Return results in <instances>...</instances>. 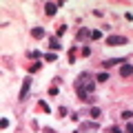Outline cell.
<instances>
[{"label": "cell", "instance_id": "cell-1", "mask_svg": "<svg viewBox=\"0 0 133 133\" xmlns=\"http://www.w3.org/2000/svg\"><path fill=\"white\" fill-rule=\"evenodd\" d=\"M129 38L127 36H120V33H111L109 38H107V44L109 47H122V44H127Z\"/></svg>", "mask_w": 133, "mask_h": 133}, {"label": "cell", "instance_id": "cell-2", "mask_svg": "<svg viewBox=\"0 0 133 133\" xmlns=\"http://www.w3.org/2000/svg\"><path fill=\"white\" fill-rule=\"evenodd\" d=\"M31 76H27L22 80V87H20V93H18V100L20 102H24V100H27V95H29V91H31Z\"/></svg>", "mask_w": 133, "mask_h": 133}, {"label": "cell", "instance_id": "cell-3", "mask_svg": "<svg viewBox=\"0 0 133 133\" xmlns=\"http://www.w3.org/2000/svg\"><path fill=\"white\" fill-rule=\"evenodd\" d=\"M115 64H127V58H111V60H104L102 62V69H104V71H109V69H113Z\"/></svg>", "mask_w": 133, "mask_h": 133}, {"label": "cell", "instance_id": "cell-4", "mask_svg": "<svg viewBox=\"0 0 133 133\" xmlns=\"http://www.w3.org/2000/svg\"><path fill=\"white\" fill-rule=\"evenodd\" d=\"M73 89H76V95H78V100H82V102H87V98H89V93H87V89L80 84V82L76 80V84H73Z\"/></svg>", "mask_w": 133, "mask_h": 133}, {"label": "cell", "instance_id": "cell-5", "mask_svg": "<svg viewBox=\"0 0 133 133\" xmlns=\"http://www.w3.org/2000/svg\"><path fill=\"white\" fill-rule=\"evenodd\" d=\"M58 9H60V7H58V2H44V14H47L49 18H53Z\"/></svg>", "mask_w": 133, "mask_h": 133}, {"label": "cell", "instance_id": "cell-6", "mask_svg": "<svg viewBox=\"0 0 133 133\" xmlns=\"http://www.w3.org/2000/svg\"><path fill=\"white\" fill-rule=\"evenodd\" d=\"M133 76V64L131 62H127V64L120 66V78H131Z\"/></svg>", "mask_w": 133, "mask_h": 133}, {"label": "cell", "instance_id": "cell-7", "mask_svg": "<svg viewBox=\"0 0 133 133\" xmlns=\"http://www.w3.org/2000/svg\"><path fill=\"white\" fill-rule=\"evenodd\" d=\"M31 38H36V40L47 38V31H44V27H33V29H31Z\"/></svg>", "mask_w": 133, "mask_h": 133}, {"label": "cell", "instance_id": "cell-8", "mask_svg": "<svg viewBox=\"0 0 133 133\" xmlns=\"http://www.w3.org/2000/svg\"><path fill=\"white\" fill-rule=\"evenodd\" d=\"M100 122H80V131H98Z\"/></svg>", "mask_w": 133, "mask_h": 133}, {"label": "cell", "instance_id": "cell-9", "mask_svg": "<svg viewBox=\"0 0 133 133\" xmlns=\"http://www.w3.org/2000/svg\"><path fill=\"white\" fill-rule=\"evenodd\" d=\"M49 49H51L53 53H56V51H60V49H62V44H60V40H58L56 36H49Z\"/></svg>", "mask_w": 133, "mask_h": 133}, {"label": "cell", "instance_id": "cell-10", "mask_svg": "<svg viewBox=\"0 0 133 133\" xmlns=\"http://www.w3.org/2000/svg\"><path fill=\"white\" fill-rule=\"evenodd\" d=\"M40 69H42V62H40V60H36V62H31V64L27 66V73H29V76H33V73H38Z\"/></svg>", "mask_w": 133, "mask_h": 133}, {"label": "cell", "instance_id": "cell-11", "mask_svg": "<svg viewBox=\"0 0 133 133\" xmlns=\"http://www.w3.org/2000/svg\"><path fill=\"white\" fill-rule=\"evenodd\" d=\"M89 29H87V27H80V29H78V33H76V42H82V40H84V38H89Z\"/></svg>", "mask_w": 133, "mask_h": 133}, {"label": "cell", "instance_id": "cell-12", "mask_svg": "<svg viewBox=\"0 0 133 133\" xmlns=\"http://www.w3.org/2000/svg\"><path fill=\"white\" fill-rule=\"evenodd\" d=\"M89 115H91V120H93V122H98V120L102 118V109H100V107H91Z\"/></svg>", "mask_w": 133, "mask_h": 133}, {"label": "cell", "instance_id": "cell-13", "mask_svg": "<svg viewBox=\"0 0 133 133\" xmlns=\"http://www.w3.org/2000/svg\"><path fill=\"white\" fill-rule=\"evenodd\" d=\"M64 33H66V24L62 22V24H58V27H56V38H60V36H64Z\"/></svg>", "mask_w": 133, "mask_h": 133}, {"label": "cell", "instance_id": "cell-14", "mask_svg": "<svg viewBox=\"0 0 133 133\" xmlns=\"http://www.w3.org/2000/svg\"><path fill=\"white\" fill-rule=\"evenodd\" d=\"M27 58H31V60H42V53H40V51H27Z\"/></svg>", "mask_w": 133, "mask_h": 133}, {"label": "cell", "instance_id": "cell-15", "mask_svg": "<svg viewBox=\"0 0 133 133\" xmlns=\"http://www.w3.org/2000/svg\"><path fill=\"white\" fill-rule=\"evenodd\" d=\"M89 38L91 40H100V38H102V31H100V29H93V31L89 33Z\"/></svg>", "mask_w": 133, "mask_h": 133}, {"label": "cell", "instance_id": "cell-16", "mask_svg": "<svg viewBox=\"0 0 133 133\" xmlns=\"http://www.w3.org/2000/svg\"><path fill=\"white\" fill-rule=\"evenodd\" d=\"M107 80H109V73H107V71H102V73L95 76V82H107Z\"/></svg>", "mask_w": 133, "mask_h": 133}, {"label": "cell", "instance_id": "cell-17", "mask_svg": "<svg viewBox=\"0 0 133 133\" xmlns=\"http://www.w3.org/2000/svg\"><path fill=\"white\" fill-rule=\"evenodd\" d=\"M38 107H40V109L44 111V113H51V107H49L47 102H44V100H40V102H38Z\"/></svg>", "mask_w": 133, "mask_h": 133}, {"label": "cell", "instance_id": "cell-18", "mask_svg": "<svg viewBox=\"0 0 133 133\" xmlns=\"http://www.w3.org/2000/svg\"><path fill=\"white\" fill-rule=\"evenodd\" d=\"M44 60H47V62H56V60H58V56H56L53 51H49V53H44Z\"/></svg>", "mask_w": 133, "mask_h": 133}, {"label": "cell", "instance_id": "cell-19", "mask_svg": "<svg viewBox=\"0 0 133 133\" xmlns=\"http://www.w3.org/2000/svg\"><path fill=\"white\" fill-rule=\"evenodd\" d=\"M66 115H69V111H66V107H60V109H58V118H66Z\"/></svg>", "mask_w": 133, "mask_h": 133}, {"label": "cell", "instance_id": "cell-20", "mask_svg": "<svg viewBox=\"0 0 133 133\" xmlns=\"http://www.w3.org/2000/svg\"><path fill=\"white\" fill-rule=\"evenodd\" d=\"M120 118H122V120H131V118H133V111H129V109L122 111V113H120Z\"/></svg>", "mask_w": 133, "mask_h": 133}, {"label": "cell", "instance_id": "cell-21", "mask_svg": "<svg viewBox=\"0 0 133 133\" xmlns=\"http://www.w3.org/2000/svg\"><path fill=\"white\" fill-rule=\"evenodd\" d=\"M107 133H122V129H120L118 124H113V127H109V129H107Z\"/></svg>", "mask_w": 133, "mask_h": 133}, {"label": "cell", "instance_id": "cell-22", "mask_svg": "<svg viewBox=\"0 0 133 133\" xmlns=\"http://www.w3.org/2000/svg\"><path fill=\"white\" fill-rule=\"evenodd\" d=\"M80 53H82L84 58H89V56H91V47H87V44H84V47L80 49Z\"/></svg>", "mask_w": 133, "mask_h": 133}, {"label": "cell", "instance_id": "cell-23", "mask_svg": "<svg viewBox=\"0 0 133 133\" xmlns=\"http://www.w3.org/2000/svg\"><path fill=\"white\" fill-rule=\"evenodd\" d=\"M0 127H2V129H9V118H2V120H0Z\"/></svg>", "mask_w": 133, "mask_h": 133}, {"label": "cell", "instance_id": "cell-24", "mask_svg": "<svg viewBox=\"0 0 133 133\" xmlns=\"http://www.w3.org/2000/svg\"><path fill=\"white\" fill-rule=\"evenodd\" d=\"M69 118H71L73 122H80V113H69Z\"/></svg>", "mask_w": 133, "mask_h": 133}, {"label": "cell", "instance_id": "cell-25", "mask_svg": "<svg viewBox=\"0 0 133 133\" xmlns=\"http://www.w3.org/2000/svg\"><path fill=\"white\" fill-rule=\"evenodd\" d=\"M60 93V89H58V87H51V89H49V95H58Z\"/></svg>", "mask_w": 133, "mask_h": 133}, {"label": "cell", "instance_id": "cell-26", "mask_svg": "<svg viewBox=\"0 0 133 133\" xmlns=\"http://www.w3.org/2000/svg\"><path fill=\"white\" fill-rule=\"evenodd\" d=\"M42 133H58V131H56V129H51V127H44Z\"/></svg>", "mask_w": 133, "mask_h": 133}, {"label": "cell", "instance_id": "cell-27", "mask_svg": "<svg viewBox=\"0 0 133 133\" xmlns=\"http://www.w3.org/2000/svg\"><path fill=\"white\" fill-rule=\"evenodd\" d=\"M93 16H95V18H102V16H104V14H102V11H100V9H93Z\"/></svg>", "mask_w": 133, "mask_h": 133}, {"label": "cell", "instance_id": "cell-28", "mask_svg": "<svg viewBox=\"0 0 133 133\" xmlns=\"http://www.w3.org/2000/svg\"><path fill=\"white\" fill-rule=\"evenodd\" d=\"M127 133H133V122L129 120V124H127Z\"/></svg>", "mask_w": 133, "mask_h": 133}, {"label": "cell", "instance_id": "cell-29", "mask_svg": "<svg viewBox=\"0 0 133 133\" xmlns=\"http://www.w3.org/2000/svg\"><path fill=\"white\" fill-rule=\"evenodd\" d=\"M76 133H80V131H76Z\"/></svg>", "mask_w": 133, "mask_h": 133}]
</instances>
